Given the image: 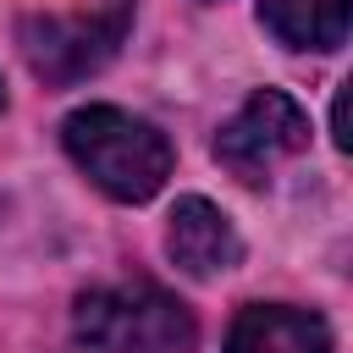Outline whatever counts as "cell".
I'll use <instances>...</instances> for the list:
<instances>
[{
    "instance_id": "5",
    "label": "cell",
    "mask_w": 353,
    "mask_h": 353,
    "mask_svg": "<svg viewBox=\"0 0 353 353\" xmlns=\"http://www.w3.org/2000/svg\"><path fill=\"white\" fill-rule=\"evenodd\" d=\"M165 248H171L176 270H188V276H199V281L232 270L237 254H243L226 210H215L210 199H176L171 226H165Z\"/></svg>"
},
{
    "instance_id": "3",
    "label": "cell",
    "mask_w": 353,
    "mask_h": 353,
    "mask_svg": "<svg viewBox=\"0 0 353 353\" xmlns=\"http://www.w3.org/2000/svg\"><path fill=\"white\" fill-rule=\"evenodd\" d=\"M132 28V0H94V6H77V11H44V17H22V55L28 66L66 88L88 72H99L121 39Z\"/></svg>"
},
{
    "instance_id": "8",
    "label": "cell",
    "mask_w": 353,
    "mask_h": 353,
    "mask_svg": "<svg viewBox=\"0 0 353 353\" xmlns=\"http://www.w3.org/2000/svg\"><path fill=\"white\" fill-rule=\"evenodd\" d=\"M331 138L336 149H347V83L336 88V105H331Z\"/></svg>"
},
{
    "instance_id": "6",
    "label": "cell",
    "mask_w": 353,
    "mask_h": 353,
    "mask_svg": "<svg viewBox=\"0 0 353 353\" xmlns=\"http://www.w3.org/2000/svg\"><path fill=\"white\" fill-rule=\"evenodd\" d=\"M226 353H331V331L309 309L248 303L226 331Z\"/></svg>"
},
{
    "instance_id": "2",
    "label": "cell",
    "mask_w": 353,
    "mask_h": 353,
    "mask_svg": "<svg viewBox=\"0 0 353 353\" xmlns=\"http://www.w3.org/2000/svg\"><path fill=\"white\" fill-rule=\"evenodd\" d=\"M72 331L88 353H193V314L149 281L83 292Z\"/></svg>"
},
{
    "instance_id": "1",
    "label": "cell",
    "mask_w": 353,
    "mask_h": 353,
    "mask_svg": "<svg viewBox=\"0 0 353 353\" xmlns=\"http://www.w3.org/2000/svg\"><path fill=\"white\" fill-rule=\"evenodd\" d=\"M61 138H66V154L88 171V182L105 188L121 204L154 199L160 182L171 176V143L149 121H138V116H127L116 105H83V110H72L66 127H61Z\"/></svg>"
},
{
    "instance_id": "7",
    "label": "cell",
    "mask_w": 353,
    "mask_h": 353,
    "mask_svg": "<svg viewBox=\"0 0 353 353\" xmlns=\"http://www.w3.org/2000/svg\"><path fill=\"white\" fill-rule=\"evenodd\" d=\"M259 17L287 50H336L347 39V0H259Z\"/></svg>"
},
{
    "instance_id": "4",
    "label": "cell",
    "mask_w": 353,
    "mask_h": 353,
    "mask_svg": "<svg viewBox=\"0 0 353 353\" xmlns=\"http://www.w3.org/2000/svg\"><path fill=\"white\" fill-rule=\"evenodd\" d=\"M298 149H309V116L298 110L292 94L281 88H259L237 105V116L221 127L215 138V160L237 176V182H265L281 160H292Z\"/></svg>"
},
{
    "instance_id": "9",
    "label": "cell",
    "mask_w": 353,
    "mask_h": 353,
    "mask_svg": "<svg viewBox=\"0 0 353 353\" xmlns=\"http://www.w3.org/2000/svg\"><path fill=\"white\" fill-rule=\"evenodd\" d=\"M0 99H6V88H0Z\"/></svg>"
}]
</instances>
